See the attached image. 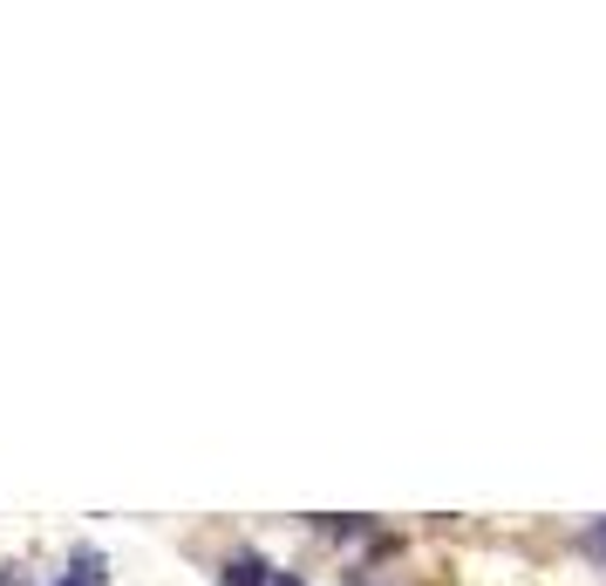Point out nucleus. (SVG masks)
Wrapping results in <instances>:
<instances>
[{"instance_id": "f03ea898", "label": "nucleus", "mask_w": 606, "mask_h": 586, "mask_svg": "<svg viewBox=\"0 0 606 586\" xmlns=\"http://www.w3.org/2000/svg\"><path fill=\"white\" fill-rule=\"evenodd\" d=\"M593 545H606V525H593Z\"/></svg>"}, {"instance_id": "f257e3e1", "label": "nucleus", "mask_w": 606, "mask_h": 586, "mask_svg": "<svg viewBox=\"0 0 606 586\" xmlns=\"http://www.w3.org/2000/svg\"><path fill=\"white\" fill-rule=\"evenodd\" d=\"M266 579H273V566L259 553H232L225 560V586H266Z\"/></svg>"}, {"instance_id": "7ed1b4c3", "label": "nucleus", "mask_w": 606, "mask_h": 586, "mask_svg": "<svg viewBox=\"0 0 606 586\" xmlns=\"http://www.w3.org/2000/svg\"><path fill=\"white\" fill-rule=\"evenodd\" d=\"M62 586H75V579H62Z\"/></svg>"}]
</instances>
